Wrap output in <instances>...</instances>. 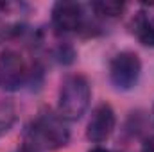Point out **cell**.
Wrapping results in <instances>:
<instances>
[{
    "instance_id": "obj_15",
    "label": "cell",
    "mask_w": 154,
    "mask_h": 152,
    "mask_svg": "<svg viewBox=\"0 0 154 152\" xmlns=\"http://www.w3.org/2000/svg\"><path fill=\"white\" fill-rule=\"evenodd\" d=\"M152 118H154V108H152Z\"/></svg>"
},
{
    "instance_id": "obj_1",
    "label": "cell",
    "mask_w": 154,
    "mask_h": 152,
    "mask_svg": "<svg viewBox=\"0 0 154 152\" xmlns=\"http://www.w3.org/2000/svg\"><path fill=\"white\" fill-rule=\"evenodd\" d=\"M25 143L38 150H59L68 145L70 131L65 120L59 114H54L50 109L41 113L25 127Z\"/></svg>"
},
{
    "instance_id": "obj_8",
    "label": "cell",
    "mask_w": 154,
    "mask_h": 152,
    "mask_svg": "<svg viewBox=\"0 0 154 152\" xmlns=\"http://www.w3.org/2000/svg\"><path fill=\"white\" fill-rule=\"evenodd\" d=\"M131 31L142 45L154 48V4L140 7L131 20Z\"/></svg>"
},
{
    "instance_id": "obj_4",
    "label": "cell",
    "mask_w": 154,
    "mask_h": 152,
    "mask_svg": "<svg viewBox=\"0 0 154 152\" xmlns=\"http://www.w3.org/2000/svg\"><path fill=\"white\" fill-rule=\"evenodd\" d=\"M29 68L23 61V57L13 50L7 48L0 54V88L5 91H16L29 81Z\"/></svg>"
},
{
    "instance_id": "obj_12",
    "label": "cell",
    "mask_w": 154,
    "mask_h": 152,
    "mask_svg": "<svg viewBox=\"0 0 154 152\" xmlns=\"http://www.w3.org/2000/svg\"><path fill=\"white\" fill-rule=\"evenodd\" d=\"M140 152H154V138H147L142 143V150Z\"/></svg>"
},
{
    "instance_id": "obj_11",
    "label": "cell",
    "mask_w": 154,
    "mask_h": 152,
    "mask_svg": "<svg viewBox=\"0 0 154 152\" xmlns=\"http://www.w3.org/2000/svg\"><path fill=\"white\" fill-rule=\"evenodd\" d=\"M56 57L59 59V63H63V65H70V63H74L75 52H74V48H72L70 45L63 43V45H59V47L56 48Z\"/></svg>"
},
{
    "instance_id": "obj_2",
    "label": "cell",
    "mask_w": 154,
    "mask_h": 152,
    "mask_svg": "<svg viewBox=\"0 0 154 152\" xmlns=\"http://www.w3.org/2000/svg\"><path fill=\"white\" fill-rule=\"evenodd\" d=\"M91 100V88L82 74L66 75L57 95V114L65 122H75L86 113Z\"/></svg>"
},
{
    "instance_id": "obj_13",
    "label": "cell",
    "mask_w": 154,
    "mask_h": 152,
    "mask_svg": "<svg viewBox=\"0 0 154 152\" xmlns=\"http://www.w3.org/2000/svg\"><path fill=\"white\" fill-rule=\"evenodd\" d=\"M16 152H41V150H38V149H34V147H31V145H27V143H23L20 149Z\"/></svg>"
},
{
    "instance_id": "obj_10",
    "label": "cell",
    "mask_w": 154,
    "mask_h": 152,
    "mask_svg": "<svg viewBox=\"0 0 154 152\" xmlns=\"http://www.w3.org/2000/svg\"><path fill=\"white\" fill-rule=\"evenodd\" d=\"M16 120V111L11 102H0V136L5 134Z\"/></svg>"
},
{
    "instance_id": "obj_9",
    "label": "cell",
    "mask_w": 154,
    "mask_h": 152,
    "mask_svg": "<svg viewBox=\"0 0 154 152\" xmlns=\"http://www.w3.org/2000/svg\"><path fill=\"white\" fill-rule=\"evenodd\" d=\"M91 9L102 18H116L125 11V4L115 0H100V2H93Z\"/></svg>"
},
{
    "instance_id": "obj_6",
    "label": "cell",
    "mask_w": 154,
    "mask_h": 152,
    "mask_svg": "<svg viewBox=\"0 0 154 152\" xmlns=\"http://www.w3.org/2000/svg\"><path fill=\"white\" fill-rule=\"evenodd\" d=\"M115 125L116 116L113 108L108 102H102L93 109V113L90 116V122L86 127V138L91 143H102L113 134Z\"/></svg>"
},
{
    "instance_id": "obj_7",
    "label": "cell",
    "mask_w": 154,
    "mask_h": 152,
    "mask_svg": "<svg viewBox=\"0 0 154 152\" xmlns=\"http://www.w3.org/2000/svg\"><path fill=\"white\" fill-rule=\"evenodd\" d=\"M25 5L16 2H0V43L16 38L23 29Z\"/></svg>"
},
{
    "instance_id": "obj_3",
    "label": "cell",
    "mask_w": 154,
    "mask_h": 152,
    "mask_svg": "<svg viewBox=\"0 0 154 152\" xmlns=\"http://www.w3.org/2000/svg\"><path fill=\"white\" fill-rule=\"evenodd\" d=\"M109 82L120 91H127L136 86L142 75V61L136 52L122 50L109 61L108 68Z\"/></svg>"
},
{
    "instance_id": "obj_14",
    "label": "cell",
    "mask_w": 154,
    "mask_h": 152,
    "mask_svg": "<svg viewBox=\"0 0 154 152\" xmlns=\"http://www.w3.org/2000/svg\"><path fill=\"white\" fill-rule=\"evenodd\" d=\"M88 152H111V150H108V149H104V147H93V149H90Z\"/></svg>"
},
{
    "instance_id": "obj_5",
    "label": "cell",
    "mask_w": 154,
    "mask_h": 152,
    "mask_svg": "<svg viewBox=\"0 0 154 152\" xmlns=\"http://www.w3.org/2000/svg\"><path fill=\"white\" fill-rule=\"evenodd\" d=\"M52 27L57 34L77 32L84 27V9L77 2L61 0L52 5Z\"/></svg>"
}]
</instances>
